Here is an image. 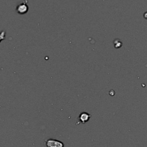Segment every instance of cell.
Here are the masks:
<instances>
[{"label": "cell", "mask_w": 147, "mask_h": 147, "mask_svg": "<svg viewBox=\"0 0 147 147\" xmlns=\"http://www.w3.org/2000/svg\"><path fill=\"white\" fill-rule=\"evenodd\" d=\"M45 146L46 147H64V144L62 141L50 139L45 141Z\"/></svg>", "instance_id": "obj_1"}, {"label": "cell", "mask_w": 147, "mask_h": 147, "mask_svg": "<svg viewBox=\"0 0 147 147\" xmlns=\"http://www.w3.org/2000/svg\"><path fill=\"white\" fill-rule=\"evenodd\" d=\"M16 10L18 14H24L27 13L28 11V1L22 2L19 3L16 7Z\"/></svg>", "instance_id": "obj_2"}, {"label": "cell", "mask_w": 147, "mask_h": 147, "mask_svg": "<svg viewBox=\"0 0 147 147\" xmlns=\"http://www.w3.org/2000/svg\"><path fill=\"white\" fill-rule=\"evenodd\" d=\"M90 118H91V115L87 112H82L80 114L78 117L80 121L83 124H85L86 122L88 121Z\"/></svg>", "instance_id": "obj_3"}, {"label": "cell", "mask_w": 147, "mask_h": 147, "mask_svg": "<svg viewBox=\"0 0 147 147\" xmlns=\"http://www.w3.org/2000/svg\"><path fill=\"white\" fill-rule=\"evenodd\" d=\"M144 18H146V19H147V13L146 12V13H144Z\"/></svg>", "instance_id": "obj_4"}]
</instances>
